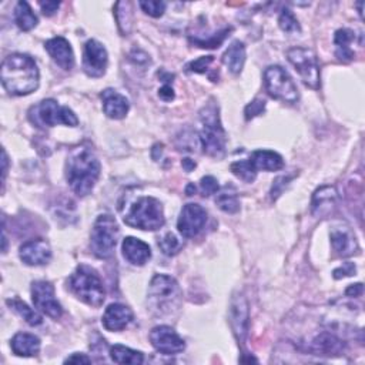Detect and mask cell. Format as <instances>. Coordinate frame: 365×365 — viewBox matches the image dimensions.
Wrapping results in <instances>:
<instances>
[{
	"label": "cell",
	"mask_w": 365,
	"mask_h": 365,
	"mask_svg": "<svg viewBox=\"0 0 365 365\" xmlns=\"http://www.w3.org/2000/svg\"><path fill=\"white\" fill-rule=\"evenodd\" d=\"M39 68L33 57L23 53L8 56L2 63V84L12 96H28L37 90Z\"/></svg>",
	"instance_id": "cell-1"
},
{
	"label": "cell",
	"mask_w": 365,
	"mask_h": 365,
	"mask_svg": "<svg viewBox=\"0 0 365 365\" xmlns=\"http://www.w3.org/2000/svg\"><path fill=\"white\" fill-rule=\"evenodd\" d=\"M100 177V163L88 149L76 151L67 160L66 178L68 186L79 197H84L95 189Z\"/></svg>",
	"instance_id": "cell-2"
},
{
	"label": "cell",
	"mask_w": 365,
	"mask_h": 365,
	"mask_svg": "<svg viewBox=\"0 0 365 365\" xmlns=\"http://www.w3.org/2000/svg\"><path fill=\"white\" fill-rule=\"evenodd\" d=\"M181 300V288L173 277L167 274H157L153 277L147 297V303L153 314L160 317L171 315L180 308Z\"/></svg>",
	"instance_id": "cell-3"
},
{
	"label": "cell",
	"mask_w": 365,
	"mask_h": 365,
	"mask_svg": "<svg viewBox=\"0 0 365 365\" xmlns=\"http://www.w3.org/2000/svg\"><path fill=\"white\" fill-rule=\"evenodd\" d=\"M124 223L133 228L144 232H154L166 223L163 205L154 197L137 198L123 217Z\"/></svg>",
	"instance_id": "cell-4"
},
{
	"label": "cell",
	"mask_w": 365,
	"mask_h": 365,
	"mask_svg": "<svg viewBox=\"0 0 365 365\" xmlns=\"http://www.w3.org/2000/svg\"><path fill=\"white\" fill-rule=\"evenodd\" d=\"M68 286L79 300L91 307H100L104 303V286L95 268L86 264L79 265L68 280Z\"/></svg>",
	"instance_id": "cell-5"
},
{
	"label": "cell",
	"mask_w": 365,
	"mask_h": 365,
	"mask_svg": "<svg viewBox=\"0 0 365 365\" xmlns=\"http://www.w3.org/2000/svg\"><path fill=\"white\" fill-rule=\"evenodd\" d=\"M200 119L203 129L200 131V144L203 151L212 157H223L225 153V133L220 122L218 107L214 103H209L201 113Z\"/></svg>",
	"instance_id": "cell-6"
},
{
	"label": "cell",
	"mask_w": 365,
	"mask_h": 365,
	"mask_svg": "<svg viewBox=\"0 0 365 365\" xmlns=\"http://www.w3.org/2000/svg\"><path fill=\"white\" fill-rule=\"evenodd\" d=\"M119 238V225L110 214H102L95 221L90 236V248L99 259H109L113 256Z\"/></svg>",
	"instance_id": "cell-7"
},
{
	"label": "cell",
	"mask_w": 365,
	"mask_h": 365,
	"mask_svg": "<svg viewBox=\"0 0 365 365\" xmlns=\"http://www.w3.org/2000/svg\"><path fill=\"white\" fill-rule=\"evenodd\" d=\"M29 119L35 126H40V127L41 126L55 127L57 124L76 127L79 124V119L73 113V110L60 106L53 99L43 100L39 104L33 106L29 111Z\"/></svg>",
	"instance_id": "cell-8"
},
{
	"label": "cell",
	"mask_w": 365,
	"mask_h": 365,
	"mask_svg": "<svg viewBox=\"0 0 365 365\" xmlns=\"http://www.w3.org/2000/svg\"><path fill=\"white\" fill-rule=\"evenodd\" d=\"M264 84L268 95L274 99L288 104H294L300 100L299 88H297L292 77L281 66H270L264 72Z\"/></svg>",
	"instance_id": "cell-9"
},
{
	"label": "cell",
	"mask_w": 365,
	"mask_h": 365,
	"mask_svg": "<svg viewBox=\"0 0 365 365\" xmlns=\"http://www.w3.org/2000/svg\"><path fill=\"white\" fill-rule=\"evenodd\" d=\"M288 62L294 66L301 80L311 88L319 87V68L317 56L311 49L292 48L287 53Z\"/></svg>",
	"instance_id": "cell-10"
},
{
	"label": "cell",
	"mask_w": 365,
	"mask_h": 365,
	"mask_svg": "<svg viewBox=\"0 0 365 365\" xmlns=\"http://www.w3.org/2000/svg\"><path fill=\"white\" fill-rule=\"evenodd\" d=\"M32 300L35 307L53 319H59L63 308L56 299L55 287L49 281H35L32 284Z\"/></svg>",
	"instance_id": "cell-11"
},
{
	"label": "cell",
	"mask_w": 365,
	"mask_h": 365,
	"mask_svg": "<svg viewBox=\"0 0 365 365\" xmlns=\"http://www.w3.org/2000/svg\"><path fill=\"white\" fill-rule=\"evenodd\" d=\"M150 342L156 351L165 355H177L186 350V342L171 327L158 326L150 333Z\"/></svg>",
	"instance_id": "cell-12"
},
{
	"label": "cell",
	"mask_w": 365,
	"mask_h": 365,
	"mask_svg": "<svg viewBox=\"0 0 365 365\" xmlns=\"http://www.w3.org/2000/svg\"><path fill=\"white\" fill-rule=\"evenodd\" d=\"M205 223H207V212L200 204L190 203L182 207L177 221V228L182 237L193 238L203 230Z\"/></svg>",
	"instance_id": "cell-13"
},
{
	"label": "cell",
	"mask_w": 365,
	"mask_h": 365,
	"mask_svg": "<svg viewBox=\"0 0 365 365\" xmlns=\"http://www.w3.org/2000/svg\"><path fill=\"white\" fill-rule=\"evenodd\" d=\"M109 55L104 46L97 40H88L83 50V71L90 77H102L106 73Z\"/></svg>",
	"instance_id": "cell-14"
},
{
	"label": "cell",
	"mask_w": 365,
	"mask_h": 365,
	"mask_svg": "<svg viewBox=\"0 0 365 365\" xmlns=\"http://www.w3.org/2000/svg\"><path fill=\"white\" fill-rule=\"evenodd\" d=\"M20 260L26 265L39 267L48 264L52 260L50 244L43 238L29 240L23 244L19 250Z\"/></svg>",
	"instance_id": "cell-15"
},
{
	"label": "cell",
	"mask_w": 365,
	"mask_h": 365,
	"mask_svg": "<svg viewBox=\"0 0 365 365\" xmlns=\"http://www.w3.org/2000/svg\"><path fill=\"white\" fill-rule=\"evenodd\" d=\"M230 323L236 338L244 344L248 334V306L244 297L234 295L230 306Z\"/></svg>",
	"instance_id": "cell-16"
},
{
	"label": "cell",
	"mask_w": 365,
	"mask_h": 365,
	"mask_svg": "<svg viewBox=\"0 0 365 365\" xmlns=\"http://www.w3.org/2000/svg\"><path fill=\"white\" fill-rule=\"evenodd\" d=\"M44 49L48 50L50 57L64 71H72L75 66V53L71 43L64 37H53L46 41Z\"/></svg>",
	"instance_id": "cell-17"
},
{
	"label": "cell",
	"mask_w": 365,
	"mask_h": 365,
	"mask_svg": "<svg viewBox=\"0 0 365 365\" xmlns=\"http://www.w3.org/2000/svg\"><path fill=\"white\" fill-rule=\"evenodd\" d=\"M103 100V111L107 118L114 120H122L127 116L130 110V103L126 96L120 95L119 91L113 88H106L100 95Z\"/></svg>",
	"instance_id": "cell-18"
},
{
	"label": "cell",
	"mask_w": 365,
	"mask_h": 365,
	"mask_svg": "<svg viewBox=\"0 0 365 365\" xmlns=\"http://www.w3.org/2000/svg\"><path fill=\"white\" fill-rule=\"evenodd\" d=\"M310 351L314 355L338 357L346 351V342L331 333H321L311 341Z\"/></svg>",
	"instance_id": "cell-19"
},
{
	"label": "cell",
	"mask_w": 365,
	"mask_h": 365,
	"mask_svg": "<svg viewBox=\"0 0 365 365\" xmlns=\"http://www.w3.org/2000/svg\"><path fill=\"white\" fill-rule=\"evenodd\" d=\"M133 321V311L123 304H110L103 314V326L107 331H123Z\"/></svg>",
	"instance_id": "cell-20"
},
{
	"label": "cell",
	"mask_w": 365,
	"mask_h": 365,
	"mask_svg": "<svg viewBox=\"0 0 365 365\" xmlns=\"http://www.w3.org/2000/svg\"><path fill=\"white\" fill-rule=\"evenodd\" d=\"M331 244L335 253L341 257H350L358 251V243L350 227H334L331 230Z\"/></svg>",
	"instance_id": "cell-21"
},
{
	"label": "cell",
	"mask_w": 365,
	"mask_h": 365,
	"mask_svg": "<svg viewBox=\"0 0 365 365\" xmlns=\"http://www.w3.org/2000/svg\"><path fill=\"white\" fill-rule=\"evenodd\" d=\"M124 259L133 265H144L151 259L149 244L135 237H126L122 244Z\"/></svg>",
	"instance_id": "cell-22"
},
{
	"label": "cell",
	"mask_w": 365,
	"mask_h": 365,
	"mask_svg": "<svg viewBox=\"0 0 365 365\" xmlns=\"http://www.w3.org/2000/svg\"><path fill=\"white\" fill-rule=\"evenodd\" d=\"M337 203V190L333 186H323L314 191L311 210L315 217H327Z\"/></svg>",
	"instance_id": "cell-23"
},
{
	"label": "cell",
	"mask_w": 365,
	"mask_h": 365,
	"mask_svg": "<svg viewBox=\"0 0 365 365\" xmlns=\"http://www.w3.org/2000/svg\"><path fill=\"white\" fill-rule=\"evenodd\" d=\"M250 162L254 166V169L264 170V171H277L284 167L283 157L271 150H256L250 156Z\"/></svg>",
	"instance_id": "cell-24"
},
{
	"label": "cell",
	"mask_w": 365,
	"mask_h": 365,
	"mask_svg": "<svg viewBox=\"0 0 365 365\" xmlns=\"http://www.w3.org/2000/svg\"><path fill=\"white\" fill-rule=\"evenodd\" d=\"M10 347L17 357H35L40 351V339L29 333H17L12 338Z\"/></svg>",
	"instance_id": "cell-25"
},
{
	"label": "cell",
	"mask_w": 365,
	"mask_h": 365,
	"mask_svg": "<svg viewBox=\"0 0 365 365\" xmlns=\"http://www.w3.org/2000/svg\"><path fill=\"white\" fill-rule=\"evenodd\" d=\"M223 62L233 75L241 73L245 63V46L238 40L233 41L223 55Z\"/></svg>",
	"instance_id": "cell-26"
},
{
	"label": "cell",
	"mask_w": 365,
	"mask_h": 365,
	"mask_svg": "<svg viewBox=\"0 0 365 365\" xmlns=\"http://www.w3.org/2000/svg\"><path fill=\"white\" fill-rule=\"evenodd\" d=\"M355 40V33L350 29H339L335 32L334 43H335V56L339 62L348 63L355 57V53L350 48V44Z\"/></svg>",
	"instance_id": "cell-27"
},
{
	"label": "cell",
	"mask_w": 365,
	"mask_h": 365,
	"mask_svg": "<svg viewBox=\"0 0 365 365\" xmlns=\"http://www.w3.org/2000/svg\"><path fill=\"white\" fill-rule=\"evenodd\" d=\"M15 21L20 30L29 32L37 26V16L28 2H19L15 9Z\"/></svg>",
	"instance_id": "cell-28"
},
{
	"label": "cell",
	"mask_w": 365,
	"mask_h": 365,
	"mask_svg": "<svg viewBox=\"0 0 365 365\" xmlns=\"http://www.w3.org/2000/svg\"><path fill=\"white\" fill-rule=\"evenodd\" d=\"M110 358L116 364H130V365L143 364L144 361L143 353L131 350L122 344H116V346L110 347Z\"/></svg>",
	"instance_id": "cell-29"
},
{
	"label": "cell",
	"mask_w": 365,
	"mask_h": 365,
	"mask_svg": "<svg viewBox=\"0 0 365 365\" xmlns=\"http://www.w3.org/2000/svg\"><path fill=\"white\" fill-rule=\"evenodd\" d=\"M216 204L221 212L227 214L237 213L240 210V203L236 189L233 186H225L224 189H221L216 196Z\"/></svg>",
	"instance_id": "cell-30"
},
{
	"label": "cell",
	"mask_w": 365,
	"mask_h": 365,
	"mask_svg": "<svg viewBox=\"0 0 365 365\" xmlns=\"http://www.w3.org/2000/svg\"><path fill=\"white\" fill-rule=\"evenodd\" d=\"M6 303L13 311H16L20 317H23V319H25L28 324L36 327L43 323V317L37 311L30 308L28 304L20 301L19 299H12V300H8Z\"/></svg>",
	"instance_id": "cell-31"
},
{
	"label": "cell",
	"mask_w": 365,
	"mask_h": 365,
	"mask_svg": "<svg viewBox=\"0 0 365 365\" xmlns=\"http://www.w3.org/2000/svg\"><path fill=\"white\" fill-rule=\"evenodd\" d=\"M232 173L238 177L240 180L245 181V182H253L257 177V170L254 169V166L251 165L250 160H240V162H234L230 166Z\"/></svg>",
	"instance_id": "cell-32"
},
{
	"label": "cell",
	"mask_w": 365,
	"mask_h": 365,
	"mask_svg": "<svg viewBox=\"0 0 365 365\" xmlns=\"http://www.w3.org/2000/svg\"><path fill=\"white\" fill-rule=\"evenodd\" d=\"M116 19L118 25L123 36H126L130 32L131 28V10H130V3L127 2H120L116 3Z\"/></svg>",
	"instance_id": "cell-33"
},
{
	"label": "cell",
	"mask_w": 365,
	"mask_h": 365,
	"mask_svg": "<svg viewBox=\"0 0 365 365\" xmlns=\"http://www.w3.org/2000/svg\"><path fill=\"white\" fill-rule=\"evenodd\" d=\"M279 25H280L281 30L288 33V35H294V33H300L301 32L299 20H297L295 15L290 9H283L281 10L280 17H279Z\"/></svg>",
	"instance_id": "cell-34"
},
{
	"label": "cell",
	"mask_w": 365,
	"mask_h": 365,
	"mask_svg": "<svg viewBox=\"0 0 365 365\" xmlns=\"http://www.w3.org/2000/svg\"><path fill=\"white\" fill-rule=\"evenodd\" d=\"M158 247L162 248V251L166 256H176L181 250V243L174 234L169 233L158 241Z\"/></svg>",
	"instance_id": "cell-35"
},
{
	"label": "cell",
	"mask_w": 365,
	"mask_h": 365,
	"mask_svg": "<svg viewBox=\"0 0 365 365\" xmlns=\"http://www.w3.org/2000/svg\"><path fill=\"white\" fill-rule=\"evenodd\" d=\"M200 190L204 197H210L220 191L218 181L213 176H205L200 181Z\"/></svg>",
	"instance_id": "cell-36"
},
{
	"label": "cell",
	"mask_w": 365,
	"mask_h": 365,
	"mask_svg": "<svg viewBox=\"0 0 365 365\" xmlns=\"http://www.w3.org/2000/svg\"><path fill=\"white\" fill-rule=\"evenodd\" d=\"M214 62L213 56H203L198 57L197 60H193L191 63L187 64V71L193 73H205L209 71L210 64Z\"/></svg>",
	"instance_id": "cell-37"
},
{
	"label": "cell",
	"mask_w": 365,
	"mask_h": 365,
	"mask_svg": "<svg viewBox=\"0 0 365 365\" xmlns=\"http://www.w3.org/2000/svg\"><path fill=\"white\" fill-rule=\"evenodd\" d=\"M139 5L143 9V12L151 17L163 16V13L166 12V8H167V5L165 2H140Z\"/></svg>",
	"instance_id": "cell-38"
},
{
	"label": "cell",
	"mask_w": 365,
	"mask_h": 365,
	"mask_svg": "<svg viewBox=\"0 0 365 365\" xmlns=\"http://www.w3.org/2000/svg\"><path fill=\"white\" fill-rule=\"evenodd\" d=\"M265 110V102L261 100V99H257L254 102H251L247 107H245V119L247 120H251L254 119L257 116H260V114H263Z\"/></svg>",
	"instance_id": "cell-39"
},
{
	"label": "cell",
	"mask_w": 365,
	"mask_h": 365,
	"mask_svg": "<svg viewBox=\"0 0 365 365\" xmlns=\"http://www.w3.org/2000/svg\"><path fill=\"white\" fill-rule=\"evenodd\" d=\"M290 181H291V177H290V176H281V177H277L276 181H274L272 189H271V198H272V200H277V198L280 197V194L284 191L286 186L288 185Z\"/></svg>",
	"instance_id": "cell-40"
},
{
	"label": "cell",
	"mask_w": 365,
	"mask_h": 365,
	"mask_svg": "<svg viewBox=\"0 0 365 365\" xmlns=\"http://www.w3.org/2000/svg\"><path fill=\"white\" fill-rule=\"evenodd\" d=\"M355 264L354 263H344L339 268L334 270L333 276L335 280H339V279H346V277H351V276H355Z\"/></svg>",
	"instance_id": "cell-41"
},
{
	"label": "cell",
	"mask_w": 365,
	"mask_h": 365,
	"mask_svg": "<svg viewBox=\"0 0 365 365\" xmlns=\"http://www.w3.org/2000/svg\"><path fill=\"white\" fill-rule=\"evenodd\" d=\"M90 362L91 358H88L86 354L82 353H75L64 359V364H90Z\"/></svg>",
	"instance_id": "cell-42"
},
{
	"label": "cell",
	"mask_w": 365,
	"mask_h": 365,
	"mask_svg": "<svg viewBox=\"0 0 365 365\" xmlns=\"http://www.w3.org/2000/svg\"><path fill=\"white\" fill-rule=\"evenodd\" d=\"M40 8L44 16H53L60 8L59 2H40Z\"/></svg>",
	"instance_id": "cell-43"
},
{
	"label": "cell",
	"mask_w": 365,
	"mask_h": 365,
	"mask_svg": "<svg viewBox=\"0 0 365 365\" xmlns=\"http://www.w3.org/2000/svg\"><path fill=\"white\" fill-rule=\"evenodd\" d=\"M158 96H160V99H163L165 102H171L176 95H174V90H173L171 86L165 84L162 88L158 90Z\"/></svg>",
	"instance_id": "cell-44"
},
{
	"label": "cell",
	"mask_w": 365,
	"mask_h": 365,
	"mask_svg": "<svg viewBox=\"0 0 365 365\" xmlns=\"http://www.w3.org/2000/svg\"><path fill=\"white\" fill-rule=\"evenodd\" d=\"M362 291H364V287H362L361 283H358V284H353V286H350V287L346 290V294H347L348 297H359V295L362 294Z\"/></svg>",
	"instance_id": "cell-45"
},
{
	"label": "cell",
	"mask_w": 365,
	"mask_h": 365,
	"mask_svg": "<svg viewBox=\"0 0 365 365\" xmlns=\"http://www.w3.org/2000/svg\"><path fill=\"white\" fill-rule=\"evenodd\" d=\"M181 166L185 167L186 171H191L196 169V162L191 158H182V162H181Z\"/></svg>",
	"instance_id": "cell-46"
},
{
	"label": "cell",
	"mask_w": 365,
	"mask_h": 365,
	"mask_svg": "<svg viewBox=\"0 0 365 365\" xmlns=\"http://www.w3.org/2000/svg\"><path fill=\"white\" fill-rule=\"evenodd\" d=\"M2 154H3V160H2V163H3V182H5L6 174H8V154L5 150L2 151Z\"/></svg>",
	"instance_id": "cell-47"
},
{
	"label": "cell",
	"mask_w": 365,
	"mask_h": 365,
	"mask_svg": "<svg viewBox=\"0 0 365 365\" xmlns=\"http://www.w3.org/2000/svg\"><path fill=\"white\" fill-rule=\"evenodd\" d=\"M196 191H197V187L193 185V182H190V185L186 187V194L193 196V194H196Z\"/></svg>",
	"instance_id": "cell-48"
}]
</instances>
